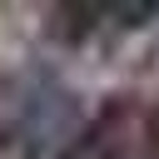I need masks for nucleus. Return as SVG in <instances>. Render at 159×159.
<instances>
[{"label": "nucleus", "instance_id": "f03ea898", "mask_svg": "<svg viewBox=\"0 0 159 159\" xmlns=\"http://www.w3.org/2000/svg\"><path fill=\"white\" fill-rule=\"evenodd\" d=\"M45 30H50V40L75 50V45H84L104 30V5H50Z\"/></svg>", "mask_w": 159, "mask_h": 159}, {"label": "nucleus", "instance_id": "7ed1b4c3", "mask_svg": "<svg viewBox=\"0 0 159 159\" xmlns=\"http://www.w3.org/2000/svg\"><path fill=\"white\" fill-rule=\"evenodd\" d=\"M0 159H30V149H25L10 129H0Z\"/></svg>", "mask_w": 159, "mask_h": 159}, {"label": "nucleus", "instance_id": "f257e3e1", "mask_svg": "<svg viewBox=\"0 0 159 159\" xmlns=\"http://www.w3.org/2000/svg\"><path fill=\"white\" fill-rule=\"evenodd\" d=\"M0 129H10L35 159L40 149H50V144L65 149L75 139L80 104L45 70H10V75H0Z\"/></svg>", "mask_w": 159, "mask_h": 159}]
</instances>
